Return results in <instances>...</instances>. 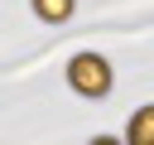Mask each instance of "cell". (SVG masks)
<instances>
[{
    "label": "cell",
    "mask_w": 154,
    "mask_h": 145,
    "mask_svg": "<svg viewBox=\"0 0 154 145\" xmlns=\"http://www.w3.org/2000/svg\"><path fill=\"white\" fill-rule=\"evenodd\" d=\"M34 14L48 19V24H63V19L72 14V0H34Z\"/></svg>",
    "instance_id": "3957f363"
},
{
    "label": "cell",
    "mask_w": 154,
    "mask_h": 145,
    "mask_svg": "<svg viewBox=\"0 0 154 145\" xmlns=\"http://www.w3.org/2000/svg\"><path fill=\"white\" fill-rule=\"evenodd\" d=\"M130 145H154V106H140L130 116V130H125Z\"/></svg>",
    "instance_id": "7a4b0ae2"
},
{
    "label": "cell",
    "mask_w": 154,
    "mask_h": 145,
    "mask_svg": "<svg viewBox=\"0 0 154 145\" xmlns=\"http://www.w3.org/2000/svg\"><path fill=\"white\" fill-rule=\"evenodd\" d=\"M67 82L82 92V97H106L111 92V63L101 53H77L67 63Z\"/></svg>",
    "instance_id": "6da1fadb"
}]
</instances>
